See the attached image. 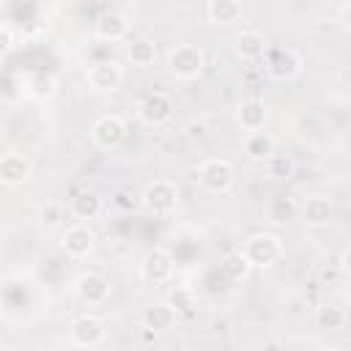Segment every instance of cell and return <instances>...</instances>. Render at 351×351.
<instances>
[{"mask_svg":"<svg viewBox=\"0 0 351 351\" xmlns=\"http://www.w3.org/2000/svg\"><path fill=\"white\" fill-rule=\"evenodd\" d=\"M274 137L269 134V132H263V129H258V132H247V137H244V154H247V159H252V162H266L271 154H274Z\"/></svg>","mask_w":351,"mask_h":351,"instance_id":"cell-20","label":"cell"},{"mask_svg":"<svg viewBox=\"0 0 351 351\" xmlns=\"http://www.w3.org/2000/svg\"><path fill=\"white\" fill-rule=\"evenodd\" d=\"M236 181V167L233 162L222 156H211L197 167V184L208 195H225Z\"/></svg>","mask_w":351,"mask_h":351,"instance_id":"cell-1","label":"cell"},{"mask_svg":"<svg viewBox=\"0 0 351 351\" xmlns=\"http://www.w3.org/2000/svg\"><path fill=\"white\" fill-rule=\"evenodd\" d=\"M266 104L261 99H241L236 107V121L241 126V132H258L266 123Z\"/></svg>","mask_w":351,"mask_h":351,"instance_id":"cell-18","label":"cell"},{"mask_svg":"<svg viewBox=\"0 0 351 351\" xmlns=\"http://www.w3.org/2000/svg\"><path fill=\"white\" fill-rule=\"evenodd\" d=\"M186 134H189L192 140H195V137L200 140V137L206 134V123H189V126H186Z\"/></svg>","mask_w":351,"mask_h":351,"instance_id":"cell-33","label":"cell"},{"mask_svg":"<svg viewBox=\"0 0 351 351\" xmlns=\"http://www.w3.org/2000/svg\"><path fill=\"white\" fill-rule=\"evenodd\" d=\"M167 69L176 80H195L206 69V52L195 44H176L167 52Z\"/></svg>","mask_w":351,"mask_h":351,"instance_id":"cell-2","label":"cell"},{"mask_svg":"<svg viewBox=\"0 0 351 351\" xmlns=\"http://www.w3.org/2000/svg\"><path fill=\"white\" fill-rule=\"evenodd\" d=\"M90 140L99 151H115L126 140V121L115 112H104L90 123Z\"/></svg>","mask_w":351,"mask_h":351,"instance_id":"cell-5","label":"cell"},{"mask_svg":"<svg viewBox=\"0 0 351 351\" xmlns=\"http://www.w3.org/2000/svg\"><path fill=\"white\" fill-rule=\"evenodd\" d=\"M101 208H104V203L93 189H82L71 197V214L77 219H96L101 214Z\"/></svg>","mask_w":351,"mask_h":351,"instance_id":"cell-22","label":"cell"},{"mask_svg":"<svg viewBox=\"0 0 351 351\" xmlns=\"http://www.w3.org/2000/svg\"><path fill=\"white\" fill-rule=\"evenodd\" d=\"M126 58H129L132 66L148 69V66L156 63V44H154L151 38H134V41L129 44V49H126Z\"/></svg>","mask_w":351,"mask_h":351,"instance_id":"cell-25","label":"cell"},{"mask_svg":"<svg viewBox=\"0 0 351 351\" xmlns=\"http://www.w3.org/2000/svg\"><path fill=\"white\" fill-rule=\"evenodd\" d=\"M241 250H244V255L250 258L252 269H269V266H274V263L282 258V252H285V250H282V241H280L274 233H252V236L244 239Z\"/></svg>","mask_w":351,"mask_h":351,"instance_id":"cell-3","label":"cell"},{"mask_svg":"<svg viewBox=\"0 0 351 351\" xmlns=\"http://www.w3.org/2000/svg\"><path fill=\"white\" fill-rule=\"evenodd\" d=\"M16 85H22L14 74H3V88H0V96H3V101H14V96H16Z\"/></svg>","mask_w":351,"mask_h":351,"instance_id":"cell-31","label":"cell"},{"mask_svg":"<svg viewBox=\"0 0 351 351\" xmlns=\"http://www.w3.org/2000/svg\"><path fill=\"white\" fill-rule=\"evenodd\" d=\"M296 214H299V203H296V197H291V195H274V197L266 203V217H269V222H274V225H285V222H291Z\"/></svg>","mask_w":351,"mask_h":351,"instance_id":"cell-21","label":"cell"},{"mask_svg":"<svg viewBox=\"0 0 351 351\" xmlns=\"http://www.w3.org/2000/svg\"><path fill=\"white\" fill-rule=\"evenodd\" d=\"M55 88H58V80L52 74H36L25 82V93L27 96H36V99H49L55 96Z\"/></svg>","mask_w":351,"mask_h":351,"instance_id":"cell-28","label":"cell"},{"mask_svg":"<svg viewBox=\"0 0 351 351\" xmlns=\"http://www.w3.org/2000/svg\"><path fill=\"white\" fill-rule=\"evenodd\" d=\"M173 269H176V258L165 250V247H154L143 255V263H140V277L151 285H165L170 277H173Z\"/></svg>","mask_w":351,"mask_h":351,"instance_id":"cell-9","label":"cell"},{"mask_svg":"<svg viewBox=\"0 0 351 351\" xmlns=\"http://www.w3.org/2000/svg\"><path fill=\"white\" fill-rule=\"evenodd\" d=\"M263 60H266L269 77L277 80V82H291L302 71V58L291 47H269L266 55H263Z\"/></svg>","mask_w":351,"mask_h":351,"instance_id":"cell-6","label":"cell"},{"mask_svg":"<svg viewBox=\"0 0 351 351\" xmlns=\"http://www.w3.org/2000/svg\"><path fill=\"white\" fill-rule=\"evenodd\" d=\"M104 337H107V329H104V321L99 318V315H80V318H74L71 321V326H69V340H71V346H77V348H99L101 343H104Z\"/></svg>","mask_w":351,"mask_h":351,"instance_id":"cell-7","label":"cell"},{"mask_svg":"<svg viewBox=\"0 0 351 351\" xmlns=\"http://www.w3.org/2000/svg\"><path fill=\"white\" fill-rule=\"evenodd\" d=\"M63 217H66V211H63V206L58 200L44 203V211H41V225L44 228H58L63 222Z\"/></svg>","mask_w":351,"mask_h":351,"instance_id":"cell-29","label":"cell"},{"mask_svg":"<svg viewBox=\"0 0 351 351\" xmlns=\"http://www.w3.org/2000/svg\"><path fill=\"white\" fill-rule=\"evenodd\" d=\"M206 14L214 25H233L241 19V0H208Z\"/></svg>","mask_w":351,"mask_h":351,"instance_id":"cell-23","label":"cell"},{"mask_svg":"<svg viewBox=\"0 0 351 351\" xmlns=\"http://www.w3.org/2000/svg\"><path fill=\"white\" fill-rule=\"evenodd\" d=\"M11 49H14V27L8 22H3L0 25V55L5 58Z\"/></svg>","mask_w":351,"mask_h":351,"instance_id":"cell-30","label":"cell"},{"mask_svg":"<svg viewBox=\"0 0 351 351\" xmlns=\"http://www.w3.org/2000/svg\"><path fill=\"white\" fill-rule=\"evenodd\" d=\"M85 80L96 93H112L123 82V69L118 60H96L88 66Z\"/></svg>","mask_w":351,"mask_h":351,"instance_id":"cell-10","label":"cell"},{"mask_svg":"<svg viewBox=\"0 0 351 351\" xmlns=\"http://www.w3.org/2000/svg\"><path fill=\"white\" fill-rule=\"evenodd\" d=\"M313 321H315V329L318 332H337V329L346 326V313H343V307L326 302V304H318L315 307Z\"/></svg>","mask_w":351,"mask_h":351,"instance_id":"cell-24","label":"cell"},{"mask_svg":"<svg viewBox=\"0 0 351 351\" xmlns=\"http://www.w3.org/2000/svg\"><path fill=\"white\" fill-rule=\"evenodd\" d=\"M299 214H302V219H304L310 228H324V225L332 222L335 206H332V200L324 197V195H310L304 203H299Z\"/></svg>","mask_w":351,"mask_h":351,"instance_id":"cell-15","label":"cell"},{"mask_svg":"<svg viewBox=\"0 0 351 351\" xmlns=\"http://www.w3.org/2000/svg\"><path fill=\"white\" fill-rule=\"evenodd\" d=\"M33 176V162L27 159V154L19 151H8L0 156V181L5 186H19Z\"/></svg>","mask_w":351,"mask_h":351,"instance_id":"cell-11","label":"cell"},{"mask_svg":"<svg viewBox=\"0 0 351 351\" xmlns=\"http://www.w3.org/2000/svg\"><path fill=\"white\" fill-rule=\"evenodd\" d=\"M178 318H181V315H178L167 302H156V304L145 307L143 315H140L143 326L151 329V332H167V329H173V326L178 324Z\"/></svg>","mask_w":351,"mask_h":351,"instance_id":"cell-17","label":"cell"},{"mask_svg":"<svg viewBox=\"0 0 351 351\" xmlns=\"http://www.w3.org/2000/svg\"><path fill=\"white\" fill-rule=\"evenodd\" d=\"M266 170H269L271 178L288 181V178H293V173H296V162H293L288 154H277V151H274V154L266 159Z\"/></svg>","mask_w":351,"mask_h":351,"instance_id":"cell-27","label":"cell"},{"mask_svg":"<svg viewBox=\"0 0 351 351\" xmlns=\"http://www.w3.org/2000/svg\"><path fill=\"white\" fill-rule=\"evenodd\" d=\"M96 38L104 41V44H118L129 36V19L126 14L121 11H104L99 19H96V27H93Z\"/></svg>","mask_w":351,"mask_h":351,"instance_id":"cell-14","label":"cell"},{"mask_svg":"<svg viewBox=\"0 0 351 351\" xmlns=\"http://www.w3.org/2000/svg\"><path fill=\"white\" fill-rule=\"evenodd\" d=\"M115 203H118L121 208H132V206H134V200H129V192H123V189L115 192Z\"/></svg>","mask_w":351,"mask_h":351,"instance_id":"cell-35","label":"cell"},{"mask_svg":"<svg viewBox=\"0 0 351 351\" xmlns=\"http://www.w3.org/2000/svg\"><path fill=\"white\" fill-rule=\"evenodd\" d=\"M134 112H137L140 123H145V126H162L173 115V99L165 90H151V93H145L137 101V110Z\"/></svg>","mask_w":351,"mask_h":351,"instance_id":"cell-8","label":"cell"},{"mask_svg":"<svg viewBox=\"0 0 351 351\" xmlns=\"http://www.w3.org/2000/svg\"><path fill=\"white\" fill-rule=\"evenodd\" d=\"M340 22H343V27H346V30H351V0L340 8Z\"/></svg>","mask_w":351,"mask_h":351,"instance_id":"cell-34","label":"cell"},{"mask_svg":"<svg viewBox=\"0 0 351 351\" xmlns=\"http://www.w3.org/2000/svg\"><path fill=\"white\" fill-rule=\"evenodd\" d=\"M167 304L178 313V315H192L195 307H197V293L192 288H184V285H176L170 293H167Z\"/></svg>","mask_w":351,"mask_h":351,"instance_id":"cell-26","label":"cell"},{"mask_svg":"<svg viewBox=\"0 0 351 351\" xmlns=\"http://www.w3.org/2000/svg\"><path fill=\"white\" fill-rule=\"evenodd\" d=\"M178 186L167 178H154L151 184H145L143 195H140V206L151 214H170L178 208Z\"/></svg>","mask_w":351,"mask_h":351,"instance_id":"cell-4","label":"cell"},{"mask_svg":"<svg viewBox=\"0 0 351 351\" xmlns=\"http://www.w3.org/2000/svg\"><path fill=\"white\" fill-rule=\"evenodd\" d=\"M93 244H96V233H93L88 225H82V222L66 228V233H63V239H60L63 252H66L69 258H77V261H80V258H88L90 250H93Z\"/></svg>","mask_w":351,"mask_h":351,"instance_id":"cell-12","label":"cell"},{"mask_svg":"<svg viewBox=\"0 0 351 351\" xmlns=\"http://www.w3.org/2000/svg\"><path fill=\"white\" fill-rule=\"evenodd\" d=\"M337 266H340V271H343L346 277H351V247H346V250L340 252V261H337Z\"/></svg>","mask_w":351,"mask_h":351,"instance_id":"cell-32","label":"cell"},{"mask_svg":"<svg viewBox=\"0 0 351 351\" xmlns=\"http://www.w3.org/2000/svg\"><path fill=\"white\" fill-rule=\"evenodd\" d=\"M74 291L85 304H104L110 296V280L99 271H85L74 280Z\"/></svg>","mask_w":351,"mask_h":351,"instance_id":"cell-13","label":"cell"},{"mask_svg":"<svg viewBox=\"0 0 351 351\" xmlns=\"http://www.w3.org/2000/svg\"><path fill=\"white\" fill-rule=\"evenodd\" d=\"M3 3H8V0H3Z\"/></svg>","mask_w":351,"mask_h":351,"instance_id":"cell-36","label":"cell"},{"mask_svg":"<svg viewBox=\"0 0 351 351\" xmlns=\"http://www.w3.org/2000/svg\"><path fill=\"white\" fill-rule=\"evenodd\" d=\"M219 271H222V277H225L228 282H241V280L250 277L252 263H250V258L244 255V250L239 247V250H230V252L222 255V261H219Z\"/></svg>","mask_w":351,"mask_h":351,"instance_id":"cell-19","label":"cell"},{"mask_svg":"<svg viewBox=\"0 0 351 351\" xmlns=\"http://www.w3.org/2000/svg\"><path fill=\"white\" fill-rule=\"evenodd\" d=\"M266 49H269V44H266L263 33H258V30H241L233 36V52L247 63L261 60L266 55Z\"/></svg>","mask_w":351,"mask_h":351,"instance_id":"cell-16","label":"cell"}]
</instances>
